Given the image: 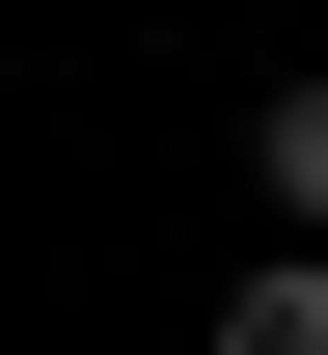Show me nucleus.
<instances>
[{"label": "nucleus", "mask_w": 328, "mask_h": 355, "mask_svg": "<svg viewBox=\"0 0 328 355\" xmlns=\"http://www.w3.org/2000/svg\"><path fill=\"white\" fill-rule=\"evenodd\" d=\"M246 164H274V246H328V55H301L274 110H246Z\"/></svg>", "instance_id": "f257e3e1"}, {"label": "nucleus", "mask_w": 328, "mask_h": 355, "mask_svg": "<svg viewBox=\"0 0 328 355\" xmlns=\"http://www.w3.org/2000/svg\"><path fill=\"white\" fill-rule=\"evenodd\" d=\"M219 355H328V246H274V273H246V301H219Z\"/></svg>", "instance_id": "f03ea898"}]
</instances>
